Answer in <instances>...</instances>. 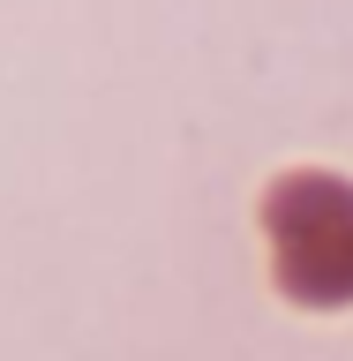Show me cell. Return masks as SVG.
Returning a JSON list of instances; mask_svg holds the SVG:
<instances>
[{"instance_id":"obj_1","label":"cell","mask_w":353,"mask_h":361,"mask_svg":"<svg viewBox=\"0 0 353 361\" xmlns=\"http://www.w3.org/2000/svg\"><path fill=\"white\" fill-rule=\"evenodd\" d=\"M278 233V279L309 301L353 293V188L331 173H286L264 203Z\"/></svg>"}]
</instances>
